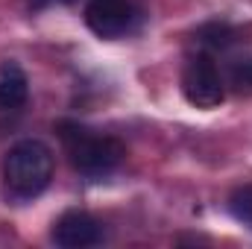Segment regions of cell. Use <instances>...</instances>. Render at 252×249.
Masks as SVG:
<instances>
[{
  "label": "cell",
  "instance_id": "obj_1",
  "mask_svg": "<svg viewBox=\"0 0 252 249\" xmlns=\"http://www.w3.org/2000/svg\"><path fill=\"white\" fill-rule=\"evenodd\" d=\"M53 179V150L44 141L27 138L9 147L3 158V182L15 199L41 196Z\"/></svg>",
  "mask_w": 252,
  "mask_h": 249
},
{
  "label": "cell",
  "instance_id": "obj_2",
  "mask_svg": "<svg viewBox=\"0 0 252 249\" xmlns=\"http://www.w3.org/2000/svg\"><path fill=\"white\" fill-rule=\"evenodd\" d=\"M59 138H62L70 164L85 173V176H106L112 173L121 161H124L126 150L121 141L109 138V135H97L88 126H79L73 121H62L56 126Z\"/></svg>",
  "mask_w": 252,
  "mask_h": 249
},
{
  "label": "cell",
  "instance_id": "obj_3",
  "mask_svg": "<svg viewBox=\"0 0 252 249\" xmlns=\"http://www.w3.org/2000/svg\"><path fill=\"white\" fill-rule=\"evenodd\" d=\"M182 94L190 106L196 109H217L223 100H226V91H223V79H220V70L214 59L208 53H196L185 62L182 70Z\"/></svg>",
  "mask_w": 252,
  "mask_h": 249
},
{
  "label": "cell",
  "instance_id": "obj_4",
  "mask_svg": "<svg viewBox=\"0 0 252 249\" xmlns=\"http://www.w3.org/2000/svg\"><path fill=\"white\" fill-rule=\"evenodd\" d=\"M103 241H106V229L88 211H79V208L64 211L53 223V244L62 249H85V247H97Z\"/></svg>",
  "mask_w": 252,
  "mask_h": 249
},
{
  "label": "cell",
  "instance_id": "obj_5",
  "mask_svg": "<svg viewBox=\"0 0 252 249\" xmlns=\"http://www.w3.org/2000/svg\"><path fill=\"white\" fill-rule=\"evenodd\" d=\"M135 15L132 0H88L85 6V24L100 38H121L132 30Z\"/></svg>",
  "mask_w": 252,
  "mask_h": 249
},
{
  "label": "cell",
  "instance_id": "obj_6",
  "mask_svg": "<svg viewBox=\"0 0 252 249\" xmlns=\"http://www.w3.org/2000/svg\"><path fill=\"white\" fill-rule=\"evenodd\" d=\"M30 97V82H27V73L18 67L15 62H6L0 67V109L3 112H12V109H21Z\"/></svg>",
  "mask_w": 252,
  "mask_h": 249
},
{
  "label": "cell",
  "instance_id": "obj_7",
  "mask_svg": "<svg viewBox=\"0 0 252 249\" xmlns=\"http://www.w3.org/2000/svg\"><path fill=\"white\" fill-rule=\"evenodd\" d=\"M235 38V30L229 24H220V21H211V24H202L196 30V41L202 47H211V50H220V47H229Z\"/></svg>",
  "mask_w": 252,
  "mask_h": 249
},
{
  "label": "cell",
  "instance_id": "obj_8",
  "mask_svg": "<svg viewBox=\"0 0 252 249\" xmlns=\"http://www.w3.org/2000/svg\"><path fill=\"white\" fill-rule=\"evenodd\" d=\"M229 211H232V217H235L238 223H244V226L252 229V185H241V187L232 190V196H229Z\"/></svg>",
  "mask_w": 252,
  "mask_h": 249
},
{
  "label": "cell",
  "instance_id": "obj_9",
  "mask_svg": "<svg viewBox=\"0 0 252 249\" xmlns=\"http://www.w3.org/2000/svg\"><path fill=\"white\" fill-rule=\"evenodd\" d=\"M235 82H238L241 88L252 91V62H244V64L235 67Z\"/></svg>",
  "mask_w": 252,
  "mask_h": 249
},
{
  "label": "cell",
  "instance_id": "obj_10",
  "mask_svg": "<svg viewBox=\"0 0 252 249\" xmlns=\"http://www.w3.org/2000/svg\"><path fill=\"white\" fill-rule=\"evenodd\" d=\"M50 3H73V0H32L35 9H44V6H50Z\"/></svg>",
  "mask_w": 252,
  "mask_h": 249
}]
</instances>
